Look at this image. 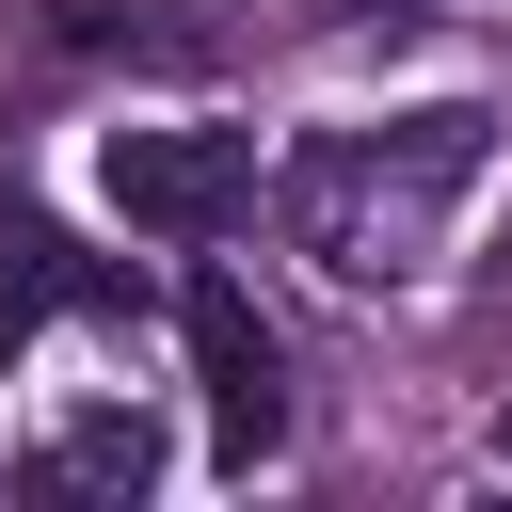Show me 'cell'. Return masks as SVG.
<instances>
[{
  "label": "cell",
  "instance_id": "cell-4",
  "mask_svg": "<svg viewBox=\"0 0 512 512\" xmlns=\"http://www.w3.org/2000/svg\"><path fill=\"white\" fill-rule=\"evenodd\" d=\"M144 480H160V416L144 400H80V416H48L16 448V496L32 512H128Z\"/></svg>",
  "mask_w": 512,
  "mask_h": 512
},
{
  "label": "cell",
  "instance_id": "cell-1",
  "mask_svg": "<svg viewBox=\"0 0 512 512\" xmlns=\"http://www.w3.org/2000/svg\"><path fill=\"white\" fill-rule=\"evenodd\" d=\"M480 160H496V112H400V128H320V144H288V176H272V224L336 272V288H416L432 272V240H448V208L480 192Z\"/></svg>",
  "mask_w": 512,
  "mask_h": 512
},
{
  "label": "cell",
  "instance_id": "cell-5",
  "mask_svg": "<svg viewBox=\"0 0 512 512\" xmlns=\"http://www.w3.org/2000/svg\"><path fill=\"white\" fill-rule=\"evenodd\" d=\"M80 304H128V272L112 256H80L32 192H0V336H32V320H80Z\"/></svg>",
  "mask_w": 512,
  "mask_h": 512
},
{
  "label": "cell",
  "instance_id": "cell-3",
  "mask_svg": "<svg viewBox=\"0 0 512 512\" xmlns=\"http://www.w3.org/2000/svg\"><path fill=\"white\" fill-rule=\"evenodd\" d=\"M176 336H192V384H208V448H224V464H272V448H288V352H272V320H256L224 272H192Z\"/></svg>",
  "mask_w": 512,
  "mask_h": 512
},
{
  "label": "cell",
  "instance_id": "cell-6",
  "mask_svg": "<svg viewBox=\"0 0 512 512\" xmlns=\"http://www.w3.org/2000/svg\"><path fill=\"white\" fill-rule=\"evenodd\" d=\"M48 32H64V48H96V64H208V32H192V16H112V0H64Z\"/></svg>",
  "mask_w": 512,
  "mask_h": 512
},
{
  "label": "cell",
  "instance_id": "cell-2",
  "mask_svg": "<svg viewBox=\"0 0 512 512\" xmlns=\"http://www.w3.org/2000/svg\"><path fill=\"white\" fill-rule=\"evenodd\" d=\"M112 208L144 240H224L256 208V128H112Z\"/></svg>",
  "mask_w": 512,
  "mask_h": 512
}]
</instances>
